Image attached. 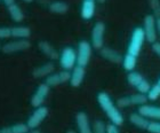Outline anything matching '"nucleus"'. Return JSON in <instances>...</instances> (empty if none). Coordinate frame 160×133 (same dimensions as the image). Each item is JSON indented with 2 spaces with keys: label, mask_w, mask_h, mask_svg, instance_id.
Masks as SVG:
<instances>
[{
  "label": "nucleus",
  "mask_w": 160,
  "mask_h": 133,
  "mask_svg": "<svg viewBox=\"0 0 160 133\" xmlns=\"http://www.w3.org/2000/svg\"><path fill=\"white\" fill-rule=\"evenodd\" d=\"M97 102L100 104L101 109L103 110L110 122L117 126L123 124V116L120 111L117 103L113 102L112 98L107 92H100L97 94Z\"/></svg>",
  "instance_id": "nucleus-1"
},
{
  "label": "nucleus",
  "mask_w": 160,
  "mask_h": 133,
  "mask_svg": "<svg viewBox=\"0 0 160 133\" xmlns=\"http://www.w3.org/2000/svg\"><path fill=\"white\" fill-rule=\"evenodd\" d=\"M145 41L147 40H145V36H144L143 28L136 27L132 32V36H130L129 44L127 47V53L137 57L140 55L142 47H143Z\"/></svg>",
  "instance_id": "nucleus-2"
},
{
  "label": "nucleus",
  "mask_w": 160,
  "mask_h": 133,
  "mask_svg": "<svg viewBox=\"0 0 160 133\" xmlns=\"http://www.w3.org/2000/svg\"><path fill=\"white\" fill-rule=\"evenodd\" d=\"M127 83L129 84L130 86L136 88L137 92L143 94H148V92L150 91L151 85L150 82L142 75V73L137 72V71H130L127 75Z\"/></svg>",
  "instance_id": "nucleus-3"
},
{
  "label": "nucleus",
  "mask_w": 160,
  "mask_h": 133,
  "mask_svg": "<svg viewBox=\"0 0 160 133\" xmlns=\"http://www.w3.org/2000/svg\"><path fill=\"white\" fill-rule=\"evenodd\" d=\"M60 66L63 70L71 71L74 66H77V51L73 47H64L60 53Z\"/></svg>",
  "instance_id": "nucleus-4"
},
{
  "label": "nucleus",
  "mask_w": 160,
  "mask_h": 133,
  "mask_svg": "<svg viewBox=\"0 0 160 133\" xmlns=\"http://www.w3.org/2000/svg\"><path fill=\"white\" fill-rule=\"evenodd\" d=\"M143 31L145 40L150 44H153L157 41L158 31H157V17L153 14H149L144 17L143 21Z\"/></svg>",
  "instance_id": "nucleus-5"
},
{
  "label": "nucleus",
  "mask_w": 160,
  "mask_h": 133,
  "mask_svg": "<svg viewBox=\"0 0 160 133\" xmlns=\"http://www.w3.org/2000/svg\"><path fill=\"white\" fill-rule=\"evenodd\" d=\"M104 36H105V24L103 22H96L92 29L90 35V44L93 48L101 50L104 47Z\"/></svg>",
  "instance_id": "nucleus-6"
},
{
  "label": "nucleus",
  "mask_w": 160,
  "mask_h": 133,
  "mask_svg": "<svg viewBox=\"0 0 160 133\" xmlns=\"http://www.w3.org/2000/svg\"><path fill=\"white\" fill-rule=\"evenodd\" d=\"M148 97L147 94L140 93L137 92L135 94H130V95H127V97H121L117 100V106L119 108H127V107L130 106H142V104H145L148 103Z\"/></svg>",
  "instance_id": "nucleus-7"
},
{
  "label": "nucleus",
  "mask_w": 160,
  "mask_h": 133,
  "mask_svg": "<svg viewBox=\"0 0 160 133\" xmlns=\"http://www.w3.org/2000/svg\"><path fill=\"white\" fill-rule=\"evenodd\" d=\"M93 53V46L89 41L87 40H81L78 44V50H77V64L81 66H87L89 63L90 57Z\"/></svg>",
  "instance_id": "nucleus-8"
},
{
  "label": "nucleus",
  "mask_w": 160,
  "mask_h": 133,
  "mask_svg": "<svg viewBox=\"0 0 160 133\" xmlns=\"http://www.w3.org/2000/svg\"><path fill=\"white\" fill-rule=\"evenodd\" d=\"M31 47V43L28 39L10 40L1 46V52L5 54H14L28 51Z\"/></svg>",
  "instance_id": "nucleus-9"
},
{
  "label": "nucleus",
  "mask_w": 160,
  "mask_h": 133,
  "mask_svg": "<svg viewBox=\"0 0 160 133\" xmlns=\"http://www.w3.org/2000/svg\"><path fill=\"white\" fill-rule=\"evenodd\" d=\"M48 116V108L45 106L38 107L34 109V111L30 115V117L27 120V125L30 130H34L41 125L43 120H46Z\"/></svg>",
  "instance_id": "nucleus-10"
},
{
  "label": "nucleus",
  "mask_w": 160,
  "mask_h": 133,
  "mask_svg": "<svg viewBox=\"0 0 160 133\" xmlns=\"http://www.w3.org/2000/svg\"><path fill=\"white\" fill-rule=\"evenodd\" d=\"M71 78V72L68 70H62V71H57V72H53L52 75L47 77L45 83L49 87H55L60 86L63 84L70 82Z\"/></svg>",
  "instance_id": "nucleus-11"
},
{
  "label": "nucleus",
  "mask_w": 160,
  "mask_h": 133,
  "mask_svg": "<svg viewBox=\"0 0 160 133\" xmlns=\"http://www.w3.org/2000/svg\"><path fill=\"white\" fill-rule=\"evenodd\" d=\"M50 87L47 85L46 83H41L39 86L37 87V90L34 91L33 95L31 97V106L34 108L41 107L45 102V100L47 99L48 94H49Z\"/></svg>",
  "instance_id": "nucleus-12"
},
{
  "label": "nucleus",
  "mask_w": 160,
  "mask_h": 133,
  "mask_svg": "<svg viewBox=\"0 0 160 133\" xmlns=\"http://www.w3.org/2000/svg\"><path fill=\"white\" fill-rule=\"evenodd\" d=\"M138 113L150 120H160V107L153 104H142L138 108Z\"/></svg>",
  "instance_id": "nucleus-13"
},
{
  "label": "nucleus",
  "mask_w": 160,
  "mask_h": 133,
  "mask_svg": "<svg viewBox=\"0 0 160 133\" xmlns=\"http://www.w3.org/2000/svg\"><path fill=\"white\" fill-rule=\"evenodd\" d=\"M76 124L79 133H93V127L86 113L79 111L76 115Z\"/></svg>",
  "instance_id": "nucleus-14"
},
{
  "label": "nucleus",
  "mask_w": 160,
  "mask_h": 133,
  "mask_svg": "<svg viewBox=\"0 0 160 133\" xmlns=\"http://www.w3.org/2000/svg\"><path fill=\"white\" fill-rule=\"evenodd\" d=\"M38 48L40 50V52L49 59L50 61H55L60 59V53L57 52V50L50 43L46 41V40H41L38 43Z\"/></svg>",
  "instance_id": "nucleus-15"
},
{
  "label": "nucleus",
  "mask_w": 160,
  "mask_h": 133,
  "mask_svg": "<svg viewBox=\"0 0 160 133\" xmlns=\"http://www.w3.org/2000/svg\"><path fill=\"white\" fill-rule=\"evenodd\" d=\"M100 54L104 60L109 61L111 63L119 64L122 62V59H123L122 55H121L118 51L113 50V48H111V47H103V48H101Z\"/></svg>",
  "instance_id": "nucleus-16"
},
{
  "label": "nucleus",
  "mask_w": 160,
  "mask_h": 133,
  "mask_svg": "<svg viewBox=\"0 0 160 133\" xmlns=\"http://www.w3.org/2000/svg\"><path fill=\"white\" fill-rule=\"evenodd\" d=\"M85 76H86V66H81L77 64L71 70L70 85L72 87H79L82 84Z\"/></svg>",
  "instance_id": "nucleus-17"
},
{
  "label": "nucleus",
  "mask_w": 160,
  "mask_h": 133,
  "mask_svg": "<svg viewBox=\"0 0 160 133\" xmlns=\"http://www.w3.org/2000/svg\"><path fill=\"white\" fill-rule=\"evenodd\" d=\"M53 72H55V64L53 62H46L34 68V70L32 71V76L34 78H47Z\"/></svg>",
  "instance_id": "nucleus-18"
},
{
  "label": "nucleus",
  "mask_w": 160,
  "mask_h": 133,
  "mask_svg": "<svg viewBox=\"0 0 160 133\" xmlns=\"http://www.w3.org/2000/svg\"><path fill=\"white\" fill-rule=\"evenodd\" d=\"M96 12V3L95 1H88V0H83L81 8H80V15L83 20H90L93 19Z\"/></svg>",
  "instance_id": "nucleus-19"
},
{
  "label": "nucleus",
  "mask_w": 160,
  "mask_h": 133,
  "mask_svg": "<svg viewBox=\"0 0 160 133\" xmlns=\"http://www.w3.org/2000/svg\"><path fill=\"white\" fill-rule=\"evenodd\" d=\"M129 122L133 124L134 126H136L137 129H141V130H145L147 131L149 124H150L151 120H148L147 117L142 116L138 111L137 113H133L129 116Z\"/></svg>",
  "instance_id": "nucleus-20"
},
{
  "label": "nucleus",
  "mask_w": 160,
  "mask_h": 133,
  "mask_svg": "<svg viewBox=\"0 0 160 133\" xmlns=\"http://www.w3.org/2000/svg\"><path fill=\"white\" fill-rule=\"evenodd\" d=\"M12 37L15 39H28L31 37V29L25 25L12 27Z\"/></svg>",
  "instance_id": "nucleus-21"
},
{
  "label": "nucleus",
  "mask_w": 160,
  "mask_h": 133,
  "mask_svg": "<svg viewBox=\"0 0 160 133\" xmlns=\"http://www.w3.org/2000/svg\"><path fill=\"white\" fill-rule=\"evenodd\" d=\"M49 12L56 15H64L68 13L69 10V5L65 1H61V0H56L53 3H49Z\"/></svg>",
  "instance_id": "nucleus-22"
},
{
  "label": "nucleus",
  "mask_w": 160,
  "mask_h": 133,
  "mask_svg": "<svg viewBox=\"0 0 160 133\" xmlns=\"http://www.w3.org/2000/svg\"><path fill=\"white\" fill-rule=\"evenodd\" d=\"M7 10H8V14H9L10 19H12L14 22L20 23V22H22V21L24 20V12L16 3H13V5H10L9 7H7Z\"/></svg>",
  "instance_id": "nucleus-23"
},
{
  "label": "nucleus",
  "mask_w": 160,
  "mask_h": 133,
  "mask_svg": "<svg viewBox=\"0 0 160 133\" xmlns=\"http://www.w3.org/2000/svg\"><path fill=\"white\" fill-rule=\"evenodd\" d=\"M30 131L29 126L24 123L13 124L10 126H5L0 129V133H28Z\"/></svg>",
  "instance_id": "nucleus-24"
},
{
  "label": "nucleus",
  "mask_w": 160,
  "mask_h": 133,
  "mask_svg": "<svg viewBox=\"0 0 160 133\" xmlns=\"http://www.w3.org/2000/svg\"><path fill=\"white\" fill-rule=\"evenodd\" d=\"M122 68L126 71L130 72V71H134L135 70V66H136V63H137V57L132 55V54H128L126 53L125 54V56L122 59Z\"/></svg>",
  "instance_id": "nucleus-25"
},
{
  "label": "nucleus",
  "mask_w": 160,
  "mask_h": 133,
  "mask_svg": "<svg viewBox=\"0 0 160 133\" xmlns=\"http://www.w3.org/2000/svg\"><path fill=\"white\" fill-rule=\"evenodd\" d=\"M147 97H148V100H149V101H156V100L159 99L160 98V86L157 83L151 86L150 91H149L147 94Z\"/></svg>",
  "instance_id": "nucleus-26"
},
{
  "label": "nucleus",
  "mask_w": 160,
  "mask_h": 133,
  "mask_svg": "<svg viewBox=\"0 0 160 133\" xmlns=\"http://www.w3.org/2000/svg\"><path fill=\"white\" fill-rule=\"evenodd\" d=\"M92 127H93V133H107L108 125L104 123L103 120H97L93 123Z\"/></svg>",
  "instance_id": "nucleus-27"
},
{
  "label": "nucleus",
  "mask_w": 160,
  "mask_h": 133,
  "mask_svg": "<svg viewBox=\"0 0 160 133\" xmlns=\"http://www.w3.org/2000/svg\"><path fill=\"white\" fill-rule=\"evenodd\" d=\"M148 3L154 16L160 17V0H148Z\"/></svg>",
  "instance_id": "nucleus-28"
},
{
  "label": "nucleus",
  "mask_w": 160,
  "mask_h": 133,
  "mask_svg": "<svg viewBox=\"0 0 160 133\" xmlns=\"http://www.w3.org/2000/svg\"><path fill=\"white\" fill-rule=\"evenodd\" d=\"M12 38V28L0 27V39H9Z\"/></svg>",
  "instance_id": "nucleus-29"
},
{
  "label": "nucleus",
  "mask_w": 160,
  "mask_h": 133,
  "mask_svg": "<svg viewBox=\"0 0 160 133\" xmlns=\"http://www.w3.org/2000/svg\"><path fill=\"white\" fill-rule=\"evenodd\" d=\"M147 131L149 133H160V122H158V120L150 122Z\"/></svg>",
  "instance_id": "nucleus-30"
},
{
  "label": "nucleus",
  "mask_w": 160,
  "mask_h": 133,
  "mask_svg": "<svg viewBox=\"0 0 160 133\" xmlns=\"http://www.w3.org/2000/svg\"><path fill=\"white\" fill-rule=\"evenodd\" d=\"M107 133H120L119 129H118L117 125H114V124H109L107 127Z\"/></svg>",
  "instance_id": "nucleus-31"
},
{
  "label": "nucleus",
  "mask_w": 160,
  "mask_h": 133,
  "mask_svg": "<svg viewBox=\"0 0 160 133\" xmlns=\"http://www.w3.org/2000/svg\"><path fill=\"white\" fill-rule=\"evenodd\" d=\"M152 51L153 53L157 55V56L160 57V43L159 41H156V43L152 44Z\"/></svg>",
  "instance_id": "nucleus-32"
},
{
  "label": "nucleus",
  "mask_w": 160,
  "mask_h": 133,
  "mask_svg": "<svg viewBox=\"0 0 160 133\" xmlns=\"http://www.w3.org/2000/svg\"><path fill=\"white\" fill-rule=\"evenodd\" d=\"M5 5H6L7 7H9L10 5H13V3H15V0H1Z\"/></svg>",
  "instance_id": "nucleus-33"
},
{
  "label": "nucleus",
  "mask_w": 160,
  "mask_h": 133,
  "mask_svg": "<svg viewBox=\"0 0 160 133\" xmlns=\"http://www.w3.org/2000/svg\"><path fill=\"white\" fill-rule=\"evenodd\" d=\"M157 31L158 36H160V17H157Z\"/></svg>",
  "instance_id": "nucleus-34"
},
{
  "label": "nucleus",
  "mask_w": 160,
  "mask_h": 133,
  "mask_svg": "<svg viewBox=\"0 0 160 133\" xmlns=\"http://www.w3.org/2000/svg\"><path fill=\"white\" fill-rule=\"evenodd\" d=\"M28 133H40V131L37 130V129H34V130H30Z\"/></svg>",
  "instance_id": "nucleus-35"
},
{
  "label": "nucleus",
  "mask_w": 160,
  "mask_h": 133,
  "mask_svg": "<svg viewBox=\"0 0 160 133\" xmlns=\"http://www.w3.org/2000/svg\"><path fill=\"white\" fill-rule=\"evenodd\" d=\"M24 3H33V0H23Z\"/></svg>",
  "instance_id": "nucleus-36"
},
{
  "label": "nucleus",
  "mask_w": 160,
  "mask_h": 133,
  "mask_svg": "<svg viewBox=\"0 0 160 133\" xmlns=\"http://www.w3.org/2000/svg\"><path fill=\"white\" fill-rule=\"evenodd\" d=\"M96 1H97V3H104L107 0H96Z\"/></svg>",
  "instance_id": "nucleus-37"
},
{
  "label": "nucleus",
  "mask_w": 160,
  "mask_h": 133,
  "mask_svg": "<svg viewBox=\"0 0 160 133\" xmlns=\"http://www.w3.org/2000/svg\"><path fill=\"white\" fill-rule=\"evenodd\" d=\"M67 133H77V132H76V131H73V130H69Z\"/></svg>",
  "instance_id": "nucleus-38"
},
{
  "label": "nucleus",
  "mask_w": 160,
  "mask_h": 133,
  "mask_svg": "<svg viewBox=\"0 0 160 133\" xmlns=\"http://www.w3.org/2000/svg\"><path fill=\"white\" fill-rule=\"evenodd\" d=\"M157 84L160 86V77H159V79H158V82H157Z\"/></svg>",
  "instance_id": "nucleus-39"
},
{
  "label": "nucleus",
  "mask_w": 160,
  "mask_h": 133,
  "mask_svg": "<svg viewBox=\"0 0 160 133\" xmlns=\"http://www.w3.org/2000/svg\"><path fill=\"white\" fill-rule=\"evenodd\" d=\"M88 1H96V0H88Z\"/></svg>",
  "instance_id": "nucleus-40"
},
{
  "label": "nucleus",
  "mask_w": 160,
  "mask_h": 133,
  "mask_svg": "<svg viewBox=\"0 0 160 133\" xmlns=\"http://www.w3.org/2000/svg\"><path fill=\"white\" fill-rule=\"evenodd\" d=\"M0 51H1V45H0Z\"/></svg>",
  "instance_id": "nucleus-41"
},
{
  "label": "nucleus",
  "mask_w": 160,
  "mask_h": 133,
  "mask_svg": "<svg viewBox=\"0 0 160 133\" xmlns=\"http://www.w3.org/2000/svg\"><path fill=\"white\" fill-rule=\"evenodd\" d=\"M0 1H1V0H0Z\"/></svg>",
  "instance_id": "nucleus-42"
}]
</instances>
